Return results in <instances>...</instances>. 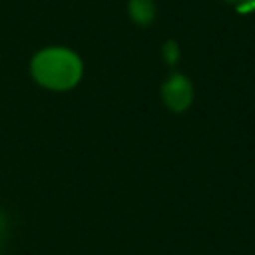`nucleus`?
<instances>
[{"label":"nucleus","instance_id":"2","mask_svg":"<svg viewBox=\"0 0 255 255\" xmlns=\"http://www.w3.org/2000/svg\"><path fill=\"white\" fill-rule=\"evenodd\" d=\"M159 98H161V104L169 112L183 114L191 108L195 100L193 82L183 72H171L159 86Z\"/></svg>","mask_w":255,"mask_h":255},{"label":"nucleus","instance_id":"4","mask_svg":"<svg viewBox=\"0 0 255 255\" xmlns=\"http://www.w3.org/2000/svg\"><path fill=\"white\" fill-rule=\"evenodd\" d=\"M161 54H163V60H165V64H169V66H175V64H177V60H179V56H181L179 44H177L175 40H167V42L163 44V48H161Z\"/></svg>","mask_w":255,"mask_h":255},{"label":"nucleus","instance_id":"3","mask_svg":"<svg viewBox=\"0 0 255 255\" xmlns=\"http://www.w3.org/2000/svg\"><path fill=\"white\" fill-rule=\"evenodd\" d=\"M155 2L153 0H128V16L135 26H149L155 20Z\"/></svg>","mask_w":255,"mask_h":255},{"label":"nucleus","instance_id":"5","mask_svg":"<svg viewBox=\"0 0 255 255\" xmlns=\"http://www.w3.org/2000/svg\"><path fill=\"white\" fill-rule=\"evenodd\" d=\"M237 14H255V0H221Z\"/></svg>","mask_w":255,"mask_h":255},{"label":"nucleus","instance_id":"1","mask_svg":"<svg viewBox=\"0 0 255 255\" xmlns=\"http://www.w3.org/2000/svg\"><path fill=\"white\" fill-rule=\"evenodd\" d=\"M32 80L50 92H70L84 78L82 56L68 46H44L30 58Z\"/></svg>","mask_w":255,"mask_h":255}]
</instances>
